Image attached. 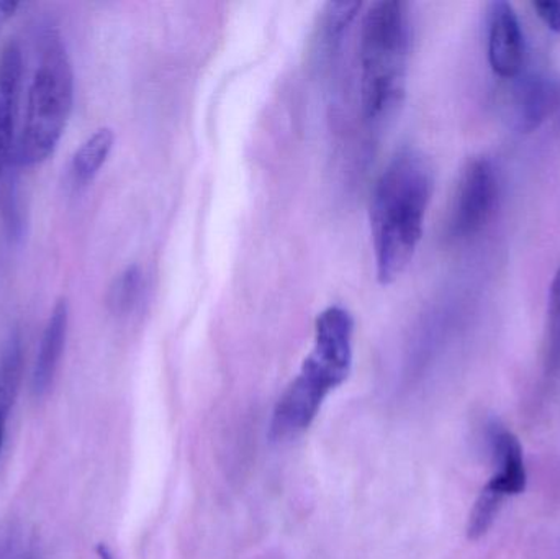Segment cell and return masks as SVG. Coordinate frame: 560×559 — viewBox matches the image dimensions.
Segmentation results:
<instances>
[{
	"label": "cell",
	"instance_id": "1",
	"mask_svg": "<svg viewBox=\"0 0 560 559\" xmlns=\"http://www.w3.org/2000/svg\"><path fill=\"white\" fill-rule=\"evenodd\" d=\"M433 167L420 151H398L375 180L369 206L375 276L381 284L397 281L423 236L433 196Z\"/></svg>",
	"mask_w": 560,
	"mask_h": 559
},
{
	"label": "cell",
	"instance_id": "2",
	"mask_svg": "<svg viewBox=\"0 0 560 559\" xmlns=\"http://www.w3.org/2000/svg\"><path fill=\"white\" fill-rule=\"evenodd\" d=\"M352 335L354 321L341 305H331L318 314L312 353L280 396L272 414V439H292L305 432L328 394L348 380L352 366Z\"/></svg>",
	"mask_w": 560,
	"mask_h": 559
},
{
	"label": "cell",
	"instance_id": "3",
	"mask_svg": "<svg viewBox=\"0 0 560 559\" xmlns=\"http://www.w3.org/2000/svg\"><path fill=\"white\" fill-rule=\"evenodd\" d=\"M411 35L408 3L381 0L365 12L359 38V82L368 120H382L404 101Z\"/></svg>",
	"mask_w": 560,
	"mask_h": 559
},
{
	"label": "cell",
	"instance_id": "4",
	"mask_svg": "<svg viewBox=\"0 0 560 559\" xmlns=\"http://www.w3.org/2000/svg\"><path fill=\"white\" fill-rule=\"evenodd\" d=\"M74 101V75L61 39L48 35L26 98L25 121L16 144V163L33 166L55 153Z\"/></svg>",
	"mask_w": 560,
	"mask_h": 559
},
{
	"label": "cell",
	"instance_id": "5",
	"mask_svg": "<svg viewBox=\"0 0 560 559\" xmlns=\"http://www.w3.org/2000/svg\"><path fill=\"white\" fill-rule=\"evenodd\" d=\"M490 456H492V476L483 486L474 504L467 525V535L472 540L483 537L495 524L503 504L509 499L522 494L528 482L525 455L522 443L500 423L489 426Z\"/></svg>",
	"mask_w": 560,
	"mask_h": 559
},
{
	"label": "cell",
	"instance_id": "6",
	"mask_svg": "<svg viewBox=\"0 0 560 559\" xmlns=\"http://www.w3.org/2000/svg\"><path fill=\"white\" fill-rule=\"evenodd\" d=\"M497 193L499 183L492 163L487 158L470 161L454 194L447 222L450 235L464 240L479 233L492 216Z\"/></svg>",
	"mask_w": 560,
	"mask_h": 559
},
{
	"label": "cell",
	"instance_id": "7",
	"mask_svg": "<svg viewBox=\"0 0 560 559\" xmlns=\"http://www.w3.org/2000/svg\"><path fill=\"white\" fill-rule=\"evenodd\" d=\"M490 68L503 79L520 75L525 65V35L512 3L492 2L487 15Z\"/></svg>",
	"mask_w": 560,
	"mask_h": 559
},
{
	"label": "cell",
	"instance_id": "8",
	"mask_svg": "<svg viewBox=\"0 0 560 559\" xmlns=\"http://www.w3.org/2000/svg\"><path fill=\"white\" fill-rule=\"evenodd\" d=\"M22 72V51L15 42H10L0 53V180L12 158Z\"/></svg>",
	"mask_w": 560,
	"mask_h": 559
},
{
	"label": "cell",
	"instance_id": "9",
	"mask_svg": "<svg viewBox=\"0 0 560 559\" xmlns=\"http://www.w3.org/2000/svg\"><path fill=\"white\" fill-rule=\"evenodd\" d=\"M560 107V82L551 75H532L513 95V120L520 131L536 130Z\"/></svg>",
	"mask_w": 560,
	"mask_h": 559
},
{
	"label": "cell",
	"instance_id": "10",
	"mask_svg": "<svg viewBox=\"0 0 560 559\" xmlns=\"http://www.w3.org/2000/svg\"><path fill=\"white\" fill-rule=\"evenodd\" d=\"M69 305L66 299H59L49 314L39 341L38 354L33 366L32 387L36 396L48 393L61 363L62 351L68 338Z\"/></svg>",
	"mask_w": 560,
	"mask_h": 559
},
{
	"label": "cell",
	"instance_id": "11",
	"mask_svg": "<svg viewBox=\"0 0 560 559\" xmlns=\"http://www.w3.org/2000/svg\"><path fill=\"white\" fill-rule=\"evenodd\" d=\"M361 9V2H328L323 7L313 38V51L319 59L335 55Z\"/></svg>",
	"mask_w": 560,
	"mask_h": 559
},
{
	"label": "cell",
	"instance_id": "12",
	"mask_svg": "<svg viewBox=\"0 0 560 559\" xmlns=\"http://www.w3.org/2000/svg\"><path fill=\"white\" fill-rule=\"evenodd\" d=\"M114 144L115 133L112 128H98L89 137L72 158L71 170L75 183H92L110 156Z\"/></svg>",
	"mask_w": 560,
	"mask_h": 559
},
{
	"label": "cell",
	"instance_id": "13",
	"mask_svg": "<svg viewBox=\"0 0 560 559\" xmlns=\"http://www.w3.org/2000/svg\"><path fill=\"white\" fill-rule=\"evenodd\" d=\"M23 373L22 338L10 335L0 350V417L5 419L19 396Z\"/></svg>",
	"mask_w": 560,
	"mask_h": 559
},
{
	"label": "cell",
	"instance_id": "14",
	"mask_svg": "<svg viewBox=\"0 0 560 559\" xmlns=\"http://www.w3.org/2000/svg\"><path fill=\"white\" fill-rule=\"evenodd\" d=\"M143 291V272L140 266H128L112 282L107 294V305L114 314H128L137 305Z\"/></svg>",
	"mask_w": 560,
	"mask_h": 559
},
{
	"label": "cell",
	"instance_id": "15",
	"mask_svg": "<svg viewBox=\"0 0 560 559\" xmlns=\"http://www.w3.org/2000/svg\"><path fill=\"white\" fill-rule=\"evenodd\" d=\"M548 366L549 370H558L560 366V268L549 292Z\"/></svg>",
	"mask_w": 560,
	"mask_h": 559
},
{
	"label": "cell",
	"instance_id": "16",
	"mask_svg": "<svg viewBox=\"0 0 560 559\" xmlns=\"http://www.w3.org/2000/svg\"><path fill=\"white\" fill-rule=\"evenodd\" d=\"M533 7L549 30L560 33V2H535Z\"/></svg>",
	"mask_w": 560,
	"mask_h": 559
},
{
	"label": "cell",
	"instance_id": "17",
	"mask_svg": "<svg viewBox=\"0 0 560 559\" xmlns=\"http://www.w3.org/2000/svg\"><path fill=\"white\" fill-rule=\"evenodd\" d=\"M16 9H19V3L0 0V28H2V25L7 20L12 19Z\"/></svg>",
	"mask_w": 560,
	"mask_h": 559
},
{
	"label": "cell",
	"instance_id": "18",
	"mask_svg": "<svg viewBox=\"0 0 560 559\" xmlns=\"http://www.w3.org/2000/svg\"><path fill=\"white\" fill-rule=\"evenodd\" d=\"M97 557H98V559H115L114 555H112V551L108 550V548L105 547L104 544L98 545V547H97Z\"/></svg>",
	"mask_w": 560,
	"mask_h": 559
},
{
	"label": "cell",
	"instance_id": "19",
	"mask_svg": "<svg viewBox=\"0 0 560 559\" xmlns=\"http://www.w3.org/2000/svg\"><path fill=\"white\" fill-rule=\"evenodd\" d=\"M3 423H5V419H2V417H0V450H2L3 443Z\"/></svg>",
	"mask_w": 560,
	"mask_h": 559
}]
</instances>
